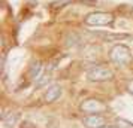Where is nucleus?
I'll use <instances>...</instances> for the list:
<instances>
[{
  "instance_id": "nucleus-1",
  "label": "nucleus",
  "mask_w": 133,
  "mask_h": 128,
  "mask_svg": "<svg viewBox=\"0 0 133 128\" xmlns=\"http://www.w3.org/2000/svg\"><path fill=\"white\" fill-rule=\"evenodd\" d=\"M109 60L117 66H127L132 63V52L130 48L123 45V43H117L114 45L111 51H109Z\"/></svg>"
},
{
  "instance_id": "nucleus-2",
  "label": "nucleus",
  "mask_w": 133,
  "mask_h": 128,
  "mask_svg": "<svg viewBox=\"0 0 133 128\" xmlns=\"http://www.w3.org/2000/svg\"><path fill=\"white\" fill-rule=\"evenodd\" d=\"M115 17L111 12H91L85 17L84 22L91 27H106V25L114 24Z\"/></svg>"
},
{
  "instance_id": "nucleus-3",
  "label": "nucleus",
  "mask_w": 133,
  "mask_h": 128,
  "mask_svg": "<svg viewBox=\"0 0 133 128\" xmlns=\"http://www.w3.org/2000/svg\"><path fill=\"white\" fill-rule=\"evenodd\" d=\"M79 110L85 115H100L108 110V106L99 98H87L79 104Z\"/></svg>"
},
{
  "instance_id": "nucleus-4",
  "label": "nucleus",
  "mask_w": 133,
  "mask_h": 128,
  "mask_svg": "<svg viewBox=\"0 0 133 128\" xmlns=\"http://www.w3.org/2000/svg\"><path fill=\"white\" fill-rule=\"evenodd\" d=\"M112 78H114V73L106 66H94L87 72V79L90 82H106Z\"/></svg>"
},
{
  "instance_id": "nucleus-5",
  "label": "nucleus",
  "mask_w": 133,
  "mask_h": 128,
  "mask_svg": "<svg viewBox=\"0 0 133 128\" xmlns=\"http://www.w3.org/2000/svg\"><path fill=\"white\" fill-rule=\"evenodd\" d=\"M82 125L85 128H102L106 125V119L102 115H85L82 118Z\"/></svg>"
},
{
  "instance_id": "nucleus-6",
  "label": "nucleus",
  "mask_w": 133,
  "mask_h": 128,
  "mask_svg": "<svg viewBox=\"0 0 133 128\" xmlns=\"http://www.w3.org/2000/svg\"><path fill=\"white\" fill-rule=\"evenodd\" d=\"M61 92H63L61 86L57 85V84H54V85H51L48 89H46L43 98H45V101H46V103H54L55 100H58V98L61 97Z\"/></svg>"
},
{
  "instance_id": "nucleus-7",
  "label": "nucleus",
  "mask_w": 133,
  "mask_h": 128,
  "mask_svg": "<svg viewBox=\"0 0 133 128\" xmlns=\"http://www.w3.org/2000/svg\"><path fill=\"white\" fill-rule=\"evenodd\" d=\"M2 122H3L5 128H14L15 124L18 122V113H15V112L3 113V115H2Z\"/></svg>"
},
{
  "instance_id": "nucleus-8",
  "label": "nucleus",
  "mask_w": 133,
  "mask_h": 128,
  "mask_svg": "<svg viewBox=\"0 0 133 128\" xmlns=\"http://www.w3.org/2000/svg\"><path fill=\"white\" fill-rule=\"evenodd\" d=\"M41 72H42V64H41V61H33L30 64V67H29V78L31 80H37L41 78Z\"/></svg>"
},
{
  "instance_id": "nucleus-9",
  "label": "nucleus",
  "mask_w": 133,
  "mask_h": 128,
  "mask_svg": "<svg viewBox=\"0 0 133 128\" xmlns=\"http://www.w3.org/2000/svg\"><path fill=\"white\" fill-rule=\"evenodd\" d=\"M117 127L118 128H133V124L129 122V121H126V119L118 118V119H117Z\"/></svg>"
},
{
  "instance_id": "nucleus-10",
  "label": "nucleus",
  "mask_w": 133,
  "mask_h": 128,
  "mask_svg": "<svg viewBox=\"0 0 133 128\" xmlns=\"http://www.w3.org/2000/svg\"><path fill=\"white\" fill-rule=\"evenodd\" d=\"M72 0H55L54 3H52V7H63L66 6V5H69Z\"/></svg>"
},
{
  "instance_id": "nucleus-11",
  "label": "nucleus",
  "mask_w": 133,
  "mask_h": 128,
  "mask_svg": "<svg viewBox=\"0 0 133 128\" xmlns=\"http://www.w3.org/2000/svg\"><path fill=\"white\" fill-rule=\"evenodd\" d=\"M19 128H36V125H35L33 122H30V121H23L21 125H19Z\"/></svg>"
},
{
  "instance_id": "nucleus-12",
  "label": "nucleus",
  "mask_w": 133,
  "mask_h": 128,
  "mask_svg": "<svg viewBox=\"0 0 133 128\" xmlns=\"http://www.w3.org/2000/svg\"><path fill=\"white\" fill-rule=\"evenodd\" d=\"M127 89H129V92H130V94H133V79L127 84Z\"/></svg>"
},
{
  "instance_id": "nucleus-13",
  "label": "nucleus",
  "mask_w": 133,
  "mask_h": 128,
  "mask_svg": "<svg viewBox=\"0 0 133 128\" xmlns=\"http://www.w3.org/2000/svg\"><path fill=\"white\" fill-rule=\"evenodd\" d=\"M102 128H118V127H114V125H105V127H102Z\"/></svg>"
},
{
  "instance_id": "nucleus-14",
  "label": "nucleus",
  "mask_w": 133,
  "mask_h": 128,
  "mask_svg": "<svg viewBox=\"0 0 133 128\" xmlns=\"http://www.w3.org/2000/svg\"><path fill=\"white\" fill-rule=\"evenodd\" d=\"M2 2H3V0H2Z\"/></svg>"
}]
</instances>
